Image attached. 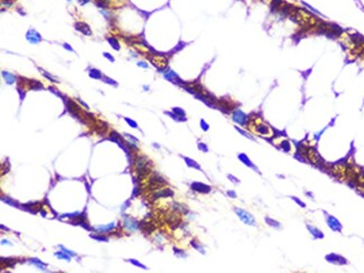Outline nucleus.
I'll return each instance as SVG.
<instances>
[{
    "label": "nucleus",
    "mask_w": 364,
    "mask_h": 273,
    "mask_svg": "<svg viewBox=\"0 0 364 273\" xmlns=\"http://www.w3.org/2000/svg\"><path fill=\"white\" fill-rule=\"evenodd\" d=\"M150 61L158 70H164L165 67H167L168 61L166 56H164V55H159V54L153 55V56H150Z\"/></svg>",
    "instance_id": "nucleus-5"
},
{
    "label": "nucleus",
    "mask_w": 364,
    "mask_h": 273,
    "mask_svg": "<svg viewBox=\"0 0 364 273\" xmlns=\"http://www.w3.org/2000/svg\"><path fill=\"white\" fill-rule=\"evenodd\" d=\"M124 136H126V138H128V139H129V140H130V141H133V142H135V143H137V142H138V140H137V139H136V138H135V136H130V134H129V133H124Z\"/></svg>",
    "instance_id": "nucleus-38"
},
{
    "label": "nucleus",
    "mask_w": 364,
    "mask_h": 273,
    "mask_svg": "<svg viewBox=\"0 0 364 273\" xmlns=\"http://www.w3.org/2000/svg\"><path fill=\"white\" fill-rule=\"evenodd\" d=\"M68 1H71V0H68Z\"/></svg>",
    "instance_id": "nucleus-48"
},
{
    "label": "nucleus",
    "mask_w": 364,
    "mask_h": 273,
    "mask_svg": "<svg viewBox=\"0 0 364 273\" xmlns=\"http://www.w3.org/2000/svg\"><path fill=\"white\" fill-rule=\"evenodd\" d=\"M90 76H91L92 79H100L103 77V76H102V73L100 72L99 70H95V68H92V70L90 71Z\"/></svg>",
    "instance_id": "nucleus-23"
},
{
    "label": "nucleus",
    "mask_w": 364,
    "mask_h": 273,
    "mask_svg": "<svg viewBox=\"0 0 364 273\" xmlns=\"http://www.w3.org/2000/svg\"><path fill=\"white\" fill-rule=\"evenodd\" d=\"M138 66H141V67H144V68H147V67H148V64H145V62H138Z\"/></svg>",
    "instance_id": "nucleus-44"
},
{
    "label": "nucleus",
    "mask_w": 364,
    "mask_h": 273,
    "mask_svg": "<svg viewBox=\"0 0 364 273\" xmlns=\"http://www.w3.org/2000/svg\"><path fill=\"white\" fill-rule=\"evenodd\" d=\"M107 40H108V43L111 45V47H112V48H114L116 50L120 49V44H119V42L116 40V38H114V37H108V38H107Z\"/></svg>",
    "instance_id": "nucleus-20"
},
{
    "label": "nucleus",
    "mask_w": 364,
    "mask_h": 273,
    "mask_svg": "<svg viewBox=\"0 0 364 273\" xmlns=\"http://www.w3.org/2000/svg\"><path fill=\"white\" fill-rule=\"evenodd\" d=\"M30 263L35 264L39 270H45V269L47 267V264H46V263H43L40 260H38V259H30Z\"/></svg>",
    "instance_id": "nucleus-21"
},
{
    "label": "nucleus",
    "mask_w": 364,
    "mask_h": 273,
    "mask_svg": "<svg viewBox=\"0 0 364 273\" xmlns=\"http://www.w3.org/2000/svg\"><path fill=\"white\" fill-rule=\"evenodd\" d=\"M128 262H130L131 264H133V265L138 266V267H141V269H144V270H147V266H146V265H144V264H141L140 262H138V261H136V260L130 259V260H128Z\"/></svg>",
    "instance_id": "nucleus-27"
},
{
    "label": "nucleus",
    "mask_w": 364,
    "mask_h": 273,
    "mask_svg": "<svg viewBox=\"0 0 364 273\" xmlns=\"http://www.w3.org/2000/svg\"><path fill=\"white\" fill-rule=\"evenodd\" d=\"M59 249H62V250L65 252V253H67V254H68V255H71V256H75V255H76V254H75L74 252L70 251V250H67V249H65V247H64V246H62V245L59 246Z\"/></svg>",
    "instance_id": "nucleus-35"
},
{
    "label": "nucleus",
    "mask_w": 364,
    "mask_h": 273,
    "mask_svg": "<svg viewBox=\"0 0 364 273\" xmlns=\"http://www.w3.org/2000/svg\"><path fill=\"white\" fill-rule=\"evenodd\" d=\"M55 256H57L58 259H63V260H66V261H71V255H68L67 253H65L64 251H59V252H56L55 253Z\"/></svg>",
    "instance_id": "nucleus-22"
},
{
    "label": "nucleus",
    "mask_w": 364,
    "mask_h": 273,
    "mask_svg": "<svg viewBox=\"0 0 364 273\" xmlns=\"http://www.w3.org/2000/svg\"><path fill=\"white\" fill-rule=\"evenodd\" d=\"M90 0H79V2H80V5H85L86 2H89Z\"/></svg>",
    "instance_id": "nucleus-47"
},
{
    "label": "nucleus",
    "mask_w": 364,
    "mask_h": 273,
    "mask_svg": "<svg viewBox=\"0 0 364 273\" xmlns=\"http://www.w3.org/2000/svg\"><path fill=\"white\" fill-rule=\"evenodd\" d=\"M173 196H174L173 190H170L169 188H165V189L160 190L158 193H156L153 197H155V198H160V197H173Z\"/></svg>",
    "instance_id": "nucleus-13"
},
{
    "label": "nucleus",
    "mask_w": 364,
    "mask_h": 273,
    "mask_svg": "<svg viewBox=\"0 0 364 273\" xmlns=\"http://www.w3.org/2000/svg\"><path fill=\"white\" fill-rule=\"evenodd\" d=\"M28 86H29V88H31V90H36V91H38V90H42V88H43V84H42V83H39V82L36 81V79H31V81H29Z\"/></svg>",
    "instance_id": "nucleus-18"
},
{
    "label": "nucleus",
    "mask_w": 364,
    "mask_h": 273,
    "mask_svg": "<svg viewBox=\"0 0 364 273\" xmlns=\"http://www.w3.org/2000/svg\"><path fill=\"white\" fill-rule=\"evenodd\" d=\"M43 74H44V75H45V76H46V77H47V79H51L52 82H58V81H56V79H53V77H52L51 75H48L47 73L43 72Z\"/></svg>",
    "instance_id": "nucleus-42"
},
{
    "label": "nucleus",
    "mask_w": 364,
    "mask_h": 273,
    "mask_svg": "<svg viewBox=\"0 0 364 273\" xmlns=\"http://www.w3.org/2000/svg\"><path fill=\"white\" fill-rule=\"evenodd\" d=\"M2 201H6L7 204H9V205H11V206H16V205H17L16 203H14V201H10V199H8V198H3V197H2Z\"/></svg>",
    "instance_id": "nucleus-40"
},
{
    "label": "nucleus",
    "mask_w": 364,
    "mask_h": 273,
    "mask_svg": "<svg viewBox=\"0 0 364 273\" xmlns=\"http://www.w3.org/2000/svg\"><path fill=\"white\" fill-rule=\"evenodd\" d=\"M238 157H239V159H240L241 161H242V162H243V164H244L245 166L250 167V168H252V169H253L255 171H259V170H258V168H257V167H255V166L253 165V164H252V161H251V160L249 159V157H248L247 155H244V153H240V155H239Z\"/></svg>",
    "instance_id": "nucleus-12"
},
{
    "label": "nucleus",
    "mask_w": 364,
    "mask_h": 273,
    "mask_svg": "<svg viewBox=\"0 0 364 273\" xmlns=\"http://www.w3.org/2000/svg\"><path fill=\"white\" fill-rule=\"evenodd\" d=\"M235 129L238 130V131H239V132H240V133H241V134H242V136H247V138H249V139H250V140H252V141H255V138H253V136H251V134H249V133H248V132H245V131H244V130H242V129H240V128H238V127H235Z\"/></svg>",
    "instance_id": "nucleus-26"
},
{
    "label": "nucleus",
    "mask_w": 364,
    "mask_h": 273,
    "mask_svg": "<svg viewBox=\"0 0 364 273\" xmlns=\"http://www.w3.org/2000/svg\"><path fill=\"white\" fill-rule=\"evenodd\" d=\"M141 230L146 232V233H151L153 230H155V226L151 225V223H147V224H142L141 225Z\"/></svg>",
    "instance_id": "nucleus-24"
},
{
    "label": "nucleus",
    "mask_w": 364,
    "mask_h": 273,
    "mask_svg": "<svg viewBox=\"0 0 364 273\" xmlns=\"http://www.w3.org/2000/svg\"><path fill=\"white\" fill-rule=\"evenodd\" d=\"M110 0H96V5L101 8H107Z\"/></svg>",
    "instance_id": "nucleus-28"
},
{
    "label": "nucleus",
    "mask_w": 364,
    "mask_h": 273,
    "mask_svg": "<svg viewBox=\"0 0 364 273\" xmlns=\"http://www.w3.org/2000/svg\"><path fill=\"white\" fill-rule=\"evenodd\" d=\"M190 188L193 189V190H195L197 193H201V194H207V193H210L211 192V186H208V185H205L203 182H193L192 185H190Z\"/></svg>",
    "instance_id": "nucleus-7"
},
{
    "label": "nucleus",
    "mask_w": 364,
    "mask_h": 273,
    "mask_svg": "<svg viewBox=\"0 0 364 273\" xmlns=\"http://www.w3.org/2000/svg\"><path fill=\"white\" fill-rule=\"evenodd\" d=\"M253 125H255V131L259 136L263 138H272L275 136V132L271 129V127L267 123H263L260 119H257Z\"/></svg>",
    "instance_id": "nucleus-2"
},
{
    "label": "nucleus",
    "mask_w": 364,
    "mask_h": 273,
    "mask_svg": "<svg viewBox=\"0 0 364 273\" xmlns=\"http://www.w3.org/2000/svg\"><path fill=\"white\" fill-rule=\"evenodd\" d=\"M192 245H193V246H194V247H195L196 250H198V251L201 252V253H204V249L202 247V246H199V245L197 244L196 241H192Z\"/></svg>",
    "instance_id": "nucleus-34"
},
{
    "label": "nucleus",
    "mask_w": 364,
    "mask_h": 273,
    "mask_svg": "<svg viewBox=\"0 0 364 273\" xmlns=\"http://www.w3.org/2000/svg\"><path fill=\"white\" fill-rule=\"evenodd\" d=\"M229 178H230V179H231V181H234V182H236V184H238V182H239V180L236 179V178H235V177H233V176H231V175H229Z\"/></svg>",
    "instance_id": "nucleus-45"
},
{
    "label": "nucleus",
    "mask_w": 364,
    "mask_h": 273,
    "mask_svg": "<svg viewBox=\"0 0 364 273\" xmlns=\"http://www.w3.org/2000/svg\"><path fill=\"white\" fill-rule=\"evenodd\" d=\"M232 118L236 123H239L241 125H244V127L247 125L248 121H249V118L247 116V114H244L241 110H235V111L233 112Z\"/></svg>",
    "instance_id": "nucleus-6"
},
{
    "label": "nucleus",
    "mask_w": 364,
    "mask_h": 273,
    "mask_svg": "<svg viewBox=\"0 0 364 273\" xmlns=\"http://www.w3.org/2000/svg\"><path fill=\"white\" fill-rule=\"evenodd\" d=\"M227 195H229L230 197H232V198H236V194H235L233 190H229V192H227Z\"/></svg>",
    "instance_id": "nucleus-41"
},
{
    "label": "nucleus",
    "mask_w": 364,
    "mask_h": 273,
    "mask_svg": "<svg viewBox=\"0 0 364 273\" xmlns=\"http://www.w3.org/2000/svg\"><path fill=\"white\" fill-rule=\"evenodd\" d=\"M184 160H185L186 165L188 166L189 168H195V169H197V170H201V166L198 165L196 161H194L193 159L187 158V157H184Z\"/></svg>",
    "instance_id": "nucleus-16"
},
{
    "label": "nucleus",
    "mask_w": 364,
    "mask_h": 273,
    "mask_svg": "<svg viewBox=\"0 0 364 273\" xmlns=\"http://www.w3.org/2000/svg\"><path fill=\"white\" fill-rule=\"evenodd\" d=\"M266 222H267V224H268V225L272 226V227H276V228H279V227H280V224L278 223V222H276V221H273L272 218L266 217Z\"/></svg>",
    "instance_id": "nucleus-25"
},
{
    "label": "nucleus",
    "mask_w": 364,
    "mask_h": 273,
    "mask_svg": "<svg viewBox=\"0 0 364 273\" xmlns=\"http://www.w3.org/2000/svg\"><path fill=\"white\" fill-rule=\"evenodd\" d=\"M2 76H3V79H6V82L8 84H14L16 82V76L13 75V74H10V73L6 72V71L2 72Z\"/></svg>",
    "instance_id": "nucleus-17"
},
{
    "label": "nucleus",
    "mask_w": 364,
    "mask_h": 273,
    "mask_svg": "<svg viewBox=\"0 0 364 273\" xmlns=\"http://www.w3.org/2000/svg\"><path fill=\"white\" fill-rule=\"evenodd\" d=\"M102 79H103V82H104V83H108V84H110V85H114V86H116V85H118V84H116V83L114 82V81H113V79H109V77H107V76H103V77H102Z\"/></svg>",
    "instance_id": "nucleus-31"
},
{
    "label": "nucleus",
    "mask_w": 364,
    "mask_h": 273,
    "mask_svg": "<svg viewBox=\"0 0 364 273\" xmlns=\"http://www.w3.org/2000/svg\"><path fill=\"white\" fill-rule=\"evenodd\" d=\"M352 186L354 187L360 194L364 195V170L357 176Z\"/></svg>",
    "instance_id": "nucleus-8"
},
{
    "label": "nucleus",
    "mask_w": 364,
    "mask_h": 273,
    "mask_svg": "<svg viewBox=\"0 0 364 273\" xmlns=\"http://www.w3.org/2000/svg\"><path fill=\"white\" fill-rule=\"evenodd\" d=\"M135 166H136V169L140 170V171H145L147 170V166H148V161L145 157H138L135 161Z\"/></svg>",
    "instance_id": "nucleus-11"
},
{
    "label": "nucleus",
    "mask_w": 364,
    "mask_h": 273,
    "mask_svg": "<svg viewBox=\"0 0 364 273\" xmlns=\"http://www.w3.org/2000/svg\"><path fill=\"white\" fill-rule=\"evenodd\" d=\"M279 148H280V149H282L285 152H289V151L291 150V144L288 140H285L284 139V140L279 143Z\"/></svg>",
    "instance_id": "nucleus-19"
},
{
    "label": "nucleus",
    "mask_w": 364,
    "mask_h": 273,
    "mask_svg": "<svg viewBox=\"0 0 364 273\" xmlns=\"http://www.w3.org/2000/svg\"><path fill=\"white\" fill-rule=\"evenodd\" d=\"M307 227H308V230L312 232V234H314L316 237H323V235H321V234H318L319 232H318L317 230H315L314 227H312V226H307Z\"/></svg>",
    "instance_id": "nucleus-33"
},
{
    "label": "nucleus",
    "mask_w": 364,
    "mask_h": 273,
    "mask_svg": "<svg viewBox=\"0 0 364 273\" xmlns=\"http://www.w3.org/2000/svg\"><path fill=\"white\" fill-rule=\"evenodd\" d=\"M305 159L314 166H321L324 164L323 159L319 156V153L316 151V149L314 147H309V146H308L307 151H306Z\"/></svg>",
    "instance_id": "nucleus-3"
},
{
    "label": "nucleus",
    "mask_w": 364,
    "mask_h": 273,
    "mask_svg": "<svg viewBox=\"0 0 364 273\" xmlns=\"http://www.w3.org/2000/svg\"><path fill=\"white\" fill-rule=\"evenodd\" d=\"M103 56H104L105 58H108L110 62H112V63L114 62V57H113L112 55H110L109 53H103Z\"/></svg>",
    "instance_id": "nucleus-39"
},
{
    "label": "nucleus",
    "mask_w": 364,
    "mask_h": 273,
    "mask_svg": "<svg viewBox=\"0 0 364 273\" xmlns=\"http://www.w3.org/2000/svg\"><path fill=\"white\" fill-rule=\"evenodd\" d=\"M92 238H94V240H98V241H101V242H108L109 241V238L105 236H101V235H91Z\"/></svg>",
    "instance_id": "nucleus-30"
},
{
    "label": "nucleus",
    "mask_w": 364,
    "mask_h": 273,
    "mask_svg": "<svg viewBox=\"0 0 364 273\" xmlns=\"http://www.w3.org/2000/svg\"><path fill=\"white\" fill-rule=\"evenodd\" d=\"M124 226H126L127 228H129L130 231H135L138 227V223H137L133 218H127V219L124 221Z\"/></svg>",
    "instance_id": "nucleus-14"
},
{
    "label": "nucleus",
    "mask_w": 364,
    "mask_h": 273,
    "mask_svg": "<svg viewBox=\"0 0 364 273\" xmlns=\"http://www.w3.org/2000/svg\"><path fill=\"white\" fill-rule=\"evenodd\" d=\"M116 227V223H110L109 225H102V226H96L94 227L95 231H99L100 233H105V232H109V231L113 230Z\"/></svg>",
    "instance_id": "nucleus-15"
},
{
    "label": "nucleus",
    "mask_w": 364,
    "mask_h": 273,
    "mask_svg": "<svg viewBox=\"0 0 364 273\" xmlns=\"http://www.w3.org/2000/svg\"><path fill=\"white\" fill-rule=\"evenodd\" d=\"M234 212L236 213L238 217H239L244 224H247V225H252V226L255 225V219L253 218V216L251 215L250 213H248L247 210L241 209V208H234Z\"/></svg>",
    "instance_id": "nucleus-4"
},
{
    "label": "nucleus",
    "mask_w": 364,
    "mask_h": 273,
    "mask_svg": "<svg viewBox=\"0 0 364 273\" xmlns=\"http://www.w3.org/2000/svg\"><path fill=\"white\" fill-rule=\"evenodd\" d=\"M325 165V164H324ZM328 173H331L333 177H335L340 181H345L347 179V171H349V166L345 161L336 162L334 165H325L324 168Z\"/></svg>",
    "instance_id": "nucleus-1"
},
{
    "label": "nucleus",
    "mask_w": 364,
    "mask_h": 273,
    "mask_svg": "<svg viewBox=\"0 0 364 273\" xmlns=\"http://www.w3.org/2000/svg\"><path fill=\"white\" fill-rule=\"evenodd\" d=\"M201 127H202V129H203L204 131H207L208 128H210V127H208V124L205 122L204 120H201Z\"/></svg>",
    "instance_id": "nucleus-37"
},
{
    "label": "nucleus",
    "mask_w": 364,
    "mask_h": 273,
    "mask_svg": "<svg viewBox=\"0 0 364 273\" xmlns=\"http://www.w3.org/2000/svg\"><path fill=\"white\" fill-rule=\"evenodd\" d=\"M26 38L30 44H38L42 40V36L37 33L35 29H29L28 33L26 34Z\"/></svg>",
    "instance_id": "nucleus-9"
},
{
    "label": "nucleus",
    "mask_w": 364,
    "mask_h": 273,
    "mask_svg": "<svg viewBox=\"0 0 364 273\" xmlns=\"http://www.w3.org/2000/svg\"><path fill=\"white\" fill-rule=\"evenodd\" d=\"M75 29L81 31L83 35H87V36H91V35H92V31H91V29L89 27V25L85 24V22H76V24H75Z\"/></svg>",
    "instance_id": "nucleus-10"
},
{
    "label": "nucleus",
    "mask_w": 364,
    "mask_h": 273,
    "mask_svg": "<svg viewBox=\"0 0 364 273\" xmlns=\"http://www.w3.org/2000/svg\"><path fill=\"white\" fill-rule=\"evenodd\" d=\"M291 199H292V201H295V203H297V204H298L300 207H305V206H306L305 203H303L301 201H299L297 197H291Z\"/></svg>",
    "instance_id": "nucleus-36"
},
{
    "label": "nucleus",
    "mask_w": 364,
    "mask_h": 273,
    "mask_svg": "<svg viewBox=\"0 0 364 273\" xmlns=\"http://www.w3.org/2000/svg\"><path fill=\"white\" fill-rule=\"evenodd\" d=\"M77 101L80 102V103H81V104H82V105H83V107H85V108H86V109L89 108V105H87L86 103H84V102H83V101L81 100V99H77Z\"/></svg>",
    "instance_id": "nucleus-46"
},
{
    "label": "nucleus",
    "mask_w": 364,
    "mask_h": 273,
    "mask_svg": "<svg viewBox=\"0 0 364 273\" xmlns=\"http://www.w3.org/2000/svg\"><path fill=\"white\" fill-rule=\"evenodd\" d=\"M197 147H198V149H199V150L203 151V152H207V151H208V148H207V146H206L205 143H203V142H198Z\"/></svg>",
    "instance_id": "nucleus-32"
},
{
    "label": "nucleus",
    "mask_w": 364,
    "mask_h": 273,
    "mask_svg": "<svg viewBox=\"0 0 364 273\" xmlns=\"http://www.w3.org/2000/svg\"><path fill=\"white\" fill-rule=\"evenodd\" d=\"M124 120H126V122L128 123V124H129L130 127L135 128V129H137V128H138V124H137V122H136V121L131 120V119H129V118H124Z\"/></svg>",
    "instance_id": "nucleus-29"
},
{
    "label": "nucleus",
    "mask_w": 364,
    "mask_h": 273,
    "mask_svg": "<svg viewBox=\"0 0 364 273\" xmlns=\"http://www.w3.org/2000/svg\"><path fill=\"white\" fill-rule=\"evenodd\" d=\"M63 46H64V48H66V49H68L70 50V52H74V49H73L72 47H71V46H70V45H68V44H63Z\"/></svg>",
    "instance_id": "nucleus-43"
}]
</instances>
